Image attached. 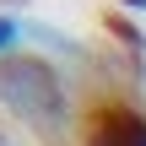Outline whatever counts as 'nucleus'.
<instances>
[{
    "label": "nucleus",
    "instance_id": "nucleus-1",
    "mask_svg": "<svg viewBox=\"0 0 146 146\" xmlns=\"http://www.w3.org/2000/svg\"><path fill=\"white\" fill-rule=\"evenodd\" d=\"M0 98H5L16 114L38 119V125H54V119L65 114V92H60L54 70H49L43 60H33V54L0 60Z\"/></svg>",
    "mask_w": 146,
    "mask_h": 146
},
{
    "label": "nucleus",
    "instance_id": "nucleus-2",
    "mask_svg": "<svg viewBox=\"0 0 146 146\" xmlns=\"http://www.w3.org/2000/svg\"><path fill=\"white\" fill-rule=\"evenodd\" d=\"M87 146H146V119L130 103L103 98L87 108Z\"/></svg>",
    "mask_w": 146,
    "mask_h": 146
},
{
    "label": "nucleus",
    "instance_id": "nucleus-3",
    "mask_svg": "<svg viewBox=\"0 0 146 146\" xmlns=\"http://www.w3.org/2000/svg\"><path fill=\"white\" fill-rule=\"evenodd\" d=\"M11 38H16V22H11V16H0V49H5Z\"/></svg>",
    "mask_w": 146,
    "mask_h": 146
}]
</instances>
